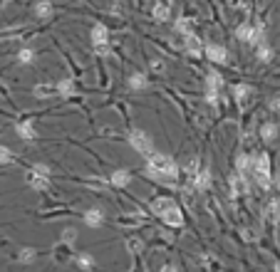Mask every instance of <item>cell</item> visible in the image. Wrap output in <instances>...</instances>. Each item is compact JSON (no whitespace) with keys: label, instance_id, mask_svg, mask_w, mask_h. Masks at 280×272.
I'll list each match as a JSON object with an SVG mask.
<instances>
[{"label":"cell","instance_id":"3","mask_svg":"<svg viewBox=\"0 0 280 272\" xmlns=\"http://www.w3.org/2000/svg\"><path fill=\"white\" fill-rule=\"evenodd\" d=\"M129 146H132L137 153H144V156H149V153L154 151L151 136H149L146 131H141V129H134V131L129 134Z\"/></svg>","mask_w":280,"mask_h":272},{"label":"cell","instance_id":"32","mask_svg":"<svg viewBox=\"0 0 280 272\" xmlns=\"http://www.w3.org/2000/svg\"><path fill=\"white\" fill-rule=\"evenodd\" d=\"M159 272H176V267H171V265H164V267L159 270Z\"/></svg>","mask_w":280,"mask_h":272},{"label":"cell","instance_id":"17","mask_svg":"<svg viewBox=\"0 0 280 272\" xmlns=\"http://www.w3.org/2000/svg\"><path fill=\"white\" fill-rule=\"evenodd\" d=\"M52 3H50V0H43V3H37L35 5V15L37 18H43V20H47V18H52Z\"/></svg>","mask_w":280,"mask_h":272},{"label":"cell","instance_id":"20","mask_svg":"<svg viewBox=\"0 0 280 272\" xmlns=\"http://www.w3.org/2000/svg\"><path fill=\"white\" fill-rule=\"evenodd\" d=\"M151 15H154L156 22H166V20H169V8L159 3V5H154V13H151Z\"/></svg>","mask_w":280,"mask_h":272},{"label":"cell","instance_id":"11","mask_svg":"<svg viewBox=\"0 0 280 272\" xmlns=\"http://www.w3.org/2000/svg\"><path fill=\"white\" fill-rule=\"evenodd\" d=\"M109 183H112L114 188H127V186L132 183V173H129V171H124V168H119V171H114V173H112Z\"/></svg>","mask_w":280,"mask_h":272},{"label":"cell","instance_id":"28","mask_svg":"<svg viewBox=\"0 0 280 272\" xmlns=\"http://www.w3.org/2000/svg\"><path fill=\"white\" fill-rule=\"evenodd\" d=\"M74 238H77V230H74V228H67V230L62 232V240H65L67 245H72V243H74Z\"/></svg>","mask_w":280,"mask_h":272},{"label":"cell","instance_id":"24","mask_svg":"<svg viewBox=\"0 0 280 272\" xmlns=\"http://www.w3.org/2000/svg\"><path fill=\"white\" fill-rule=\"evenodd\" d=\"M18 257H20V262L30 265V262H35V257H37V250H35V248H23Z\"/></svg>","mask_w":280,"mask_h":272},{"label":"cell","instance_id":"31","mask_svg":"<svg viewBox=\"0 0 280 272\" xmlns=\"http://www.w3.org/2000/svg\"><path fill=\"white\" fill-rule=\"evenodd\" d=\"M206 102H209L211 106H216V104H218V92H206Z\"/></svg>","mask_w":280,"mask_h":272},{"label":"cell","instance_id":"25","mask_svg":"<svg viewBox=\"0 0 280 272\" xmlns=\"http://www.w3.org/2000/svg\"><path fill=\"white\" fill-rule=\"evenodd\" d=\"M186 50H188L191 55H201V45H198V40H196L193 35L186 37Z\"/></svg>","mask_w":280,"mask_h":272},{"label":"cell","instance_id":"34","mask_svg":"<svg viewBox=\"0 0 280 272\" xmlns=\"http://www.w3.org/2000/svg\"><path fill=\"white\" fill-rule=\"evenodd\" d=\"M278 131H280V126H278Z\"/></svg>","mask_w":280,"mask_h":272},{"label":"cell","instance_id":"29","mask_svg":"<svg viewBox=\"0 0 280 272\" xmlns=\"http://www.w3.org/2000/svg\"><path fill=\"white\" fill-rule=\"evenodd\" d=\"M176 30H179V32H186V35H191V25H188V20H181V18H179V22H176Z\"/></svg>","mask_w":280,"mask_h":272},{"label":"cell","instance_id":"6","mask_svg":"<svg viewBox=\"0 0 280 272\" xmlns=\"http://www.w3.org/2000/svg\"><path fill=\"white\" fill-rule=\"evenodd\" d=\"M204 55H206L211 62H221V64L228 62V50H226L223 45H213V42H211V45L204 47Z\"/></svg>","mask_w":280,"mask_h":272},{"label":"cell","instance_id":"1","mask_svg":"<svg viewBox=\"0 0 280 272\" xmlns=\"http://www.w3.org/2000/svg\"><path fill=\"white\" fill-rule=\"evenodd\" d=\"M144 173H146L149 178H154V181H166V183H171V181L179 176V164H176L171 156H166V153L151 151L149 156H146V168H144Z\"/></svg>","mask_w":280,"mask_h":272},{"label":"cell","instance_id":"16","mask_svg":"<svg viewBox=\"0 0 280 272\" xmlns=\"http://www.w3.org/2000/svg\"><path fill=\"white\" fill-rule=\"evenodd\" d=\"M278 134H280V131H278V124H275V122H265V124L260 126V139H263V141H275Z\"/></svg>","mask_w":280,"mask_h":272},{"label":"cell","instance_id":"18","mask_svg":"<svg viewBox=\"0 0 280 272\" xmlns=\"http://www.w3.org/2000/svg\"><path fill=\"white\" fill-rule=\"evenodd\" d=\"M251 164H253V156H248V153H241V156H238V161H235V168H238V173H246V171H251Z\"/></svg>","mask_w":280,"mask_h":272},{"label":"cell","instance_id":"14","mask_svg":"<svg viewBox=\"0 0 280 272\" xmlns=\"http://www.w3.org/2000/svg\"><path fill=\"white\" fill-rule=\"evenodd\" d=\"M221 84H223L221 74H218L216 69H211V72L206 74V92H218V89H221Z\"/></svg>","mask_w":280,"mask_h":272},{"label":"cell","instance_id":"22","mask_svg":"<svg viewBox=\"0 0 280 272\" xmlns=\"http://www.w3.org/2000/svg\"><path fill=\"white\" fill-rule=\"evenodd\" d=\"M256 57H258L260 62H270V60H273V50H270L265 42H260L258 50H256Z\"/></svg>","mask_w":280,"mask_h":272},{"label":"cell","instance_id":"13","mask_svg":"<svg viewBox=\"0 0 280 272\" xmlns=\"http://www.w3.org/2000/svg\"><path fill=\"white\" fill-rule=\"evenodd\" d=\"M77 267L82 270V272H92V270L97 267V260H94L90 252H79V255H77Z\"/></svg>","mask_w":280,"mask_h":272},{"label":"cell","instance_id":"4","mask_svg":"<svg viewBox=\"0 0 280 272\" xmlns=\"http://www.w3.org/2000/svg\"><path fill=\"white\" fill-rule=\"evenodd\" d=\"M159 218H162V223L164 225H169V228H181L184 225V213H181V208L171 201L162 213H159Z\"/></svg>","mask_w":280,"mask_h":272},{"label":"cell","instance_id":"9","mask_svg":"<svg viewBox=\"0 0 280 272\" xmlns=\"http://www.w3.org/2000/svg\"><path fill=\"white\" fill-rule=\"evenodd\" d=\"M193 186L198 190H209L211 188V171L209 168H196L193 173Z\"/></svg>","mask_w":280,"mask_h":272},{"label":"cell","instance_id":"23","mask_svg":"<svg viewBox=\"0 0 280 272\" xmlns=\"http://www.w3.org/2000/svg\"><path fill=\"white\" fill-rule=\"evenodd\" d=\"M248 94H251V87H248V84H238V87H233V97H235V102H246Z\"/></svg>","mask_w":280,"mask_h":272},{"label":"cell","instance_id":"26","mask_svg":"<svg viewBox=\"0 0 280 272\" xmlns=\"http://www.w3.org/2000/svg\"><path fill=\"white\" fill-rule=\"evenodd\" d=\"M251 25H238L235 27V37H238V40H243V42H248V37H251Z\"/></svg>","mask_w":280,"mask_h":272},{"label":"cell","instance_id":"10","mask_svg":"<svg viewBox=\"0 0 280 272\" xmlns=\"http://www.w3.org/2000/svg\"><path fill=\"white\" fill-rule=\"evenodd\" d=\"M15 134H18L23 141H35V139H37V131H35L32 122H20V124L15 126Z\"/></svg>","mask_w":280,"mask_h":272},{"label":"cell","instance_id":"21","mask_svg":"<svg viewBox=\"0 0 280 272\" xmlns=\"http://www.w3.org/2000/svg\"><path fill=\"white\" fill-rule=\"evenodd\" d=\"M32 94H35L37 99H45V97H52V94H55V87H50V84H37V87L32 89Z\"/></svg>","mask_w":280,"mask_h":272},{"label":"cell","instance_id":"33","mask_svg":"<svg viewBox=\"0 0 280 272\" xmlns=\"http://www.w3.org/2000/svg\"><path fill=\"white\" fill-rule=\"evenodd\" d=\"M275 272H280V260H278V262H275Z\"/></svg>","mask_w":280,"mask_h":272},{"label":"cell","instance_id":"2","mask_svg":"<svg viewBox=\"0 0 280 272\" xmlns=\"http://www.w3.org/2000/svg\"><path fill=\"white\" fill-rule=\"evenodd\" d=\"M251 171H253L260 188H270V159H268V153H260V156L253 159Z\"/></svg>","mask_w":280,"mask_h":272},{"label":"cell","instance_id":"27","mask_svg":"<svg viewBox=\"0 0 280 272\" xmlns=\"http://www.w3.org/2000/svg\"><path fill=\"white\" fill-rule=\"evenodd\" d=\"M13 161V151L8 146H0V164H10Z\"/></svg>","mask_w":280,"mask_h":272},{"label":"cell","instance_id":"12","mask_svg":"<svg viewBox=\"0 0 280 272\" xmlns=\"http://www.w3.org/2000/svg\"><path fill=\"white\" fill-rule=\"evenodd\" d=\"M129 89L132 92H141V89H146L149 87V82H146V77L141 74V72H134V74H129Z\"/></svg>","mask_w":280,"mask_h":272},{"label":"cell","instance_id":"8","mask_svg":"<svg viewBox=\"0 0 280 272\" xmlns=\"http://www.w3.org/2000/svg\"><path fill=\"white\" fill-rule=\"evenodd\" d=\"M82 220H85L87 228H102V223H104V210H102V208H90Z\"/></svg>","mask_w":280,"mask_h":272},{"label":"cell","instance_id":"7","mask_svg":"<svg viewBox=\"0 0 280 272\" xmlns=\"http://www.w3.org/2000/svg\"><path fill=\"white\" fill-rule=\"evenodd\" d=\"M107 42H109V30L102 22H97L92 27V45L94 47H107Z\"/></svg>","mask_w":280,"mask_h":272},{"label":"cell","instance_id":"19","mask_svg":"<svg viewBox=\"0 0 280 272\" xmlns=\"http://www.w3.org/2000/svg\"><path fill=\"white\" fill-rule=\"evenodd\" d=\"M18 62H20V64H32V62H35V50H32V47H23V50L18 52Z\"/></svg>","mask_w":280,"mask_h":272},{"label":"cell","instance_id":"30","mask_svg":"<svg viewBox=\"0 0 280 272\" xmlns=\"http://www.w3.org/2000/svg\"><path fill=\"white\" fill-rule=\"evenodd\" d=\"M268 106H270V111H275V114H280V97H273V99L268 102Z\"/></svg>","mask_w":280,"mask_h":272},{"label":"cell","instance_id":"15","mask_svg":"<svg viewBox=\"0 0 280 272\" xmlns=\"http://www.w3.org/2000/svg\"><path fill=\"white\" fill-rule=\"evenodd\" d=\"M74 92H77V87H74L72 80H62V82L55 84V94H60V97H72Z\"/></svg>","mask_w":280,"mask_h":272},{"label":"cell","instance_id":"5","mask_svg":"<svg viewBox=\"0 0 280 272\" xmlns=\"http://www.w3.org/2000/svg\"><path fill=\"white\" fill-rule=\"evenodd\" d=\"M47 176H50V168L43 166V164H37V166L32 168V173H30V188L45 190V188L50 186V183H47Z\"/></svg>","mask_w":280,"mask_h":272}]
</instances>
